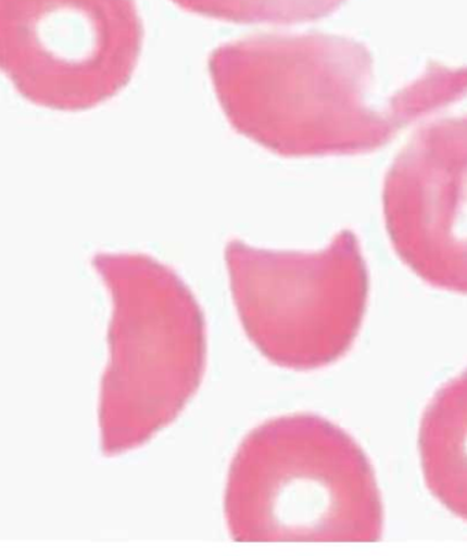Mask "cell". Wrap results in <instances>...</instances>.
<instances>
[{
	"label": "cell",
	"mask_w": 467,
	"mask_h": 556,
	"mask_svg": "<svg viewBox=\"0 0 467 556\" xmlns=\"http://www.w3.org/2000/svg\"><path fill=\"white\" fill-rule=\"evenodd\" d=\"M397 256L433 288L467 295V114L424 127L383 192Z\"/></svg>",
	"instance_id": "8992f818"
},
{
	"label": "cell",
	"mask_w": 467,
	"mask_h": 556,
	"mask_svg": "<svg viewBox=\"0 0 467 556\" xmlns=\"http://www.w3.org/2000/svg\"><path fill=\"white\" fill-rule=\"evenodd\" d=\"M225 515L238 543H376L383 534L368 457L316 415L274 418L249 433L228 470Z\"/></svg>",
	"instance_id": "7a4b0ae2"
},
{
	"label": "cell",
	"mask_w": 467,
	"mask_h": 556,
	"mask_svg": "<svg viewBox=\"0 0 467 556\" xmlns=\"http://www.w3.org/2000/svg\"><path fill=\"white\" fill-rule=\"evenodd\" d=\"M142 31L135 0H0V72L28 102L79 113L130 81Z\"/></svg>",
	"instance_id": "5b68a950"
},
{
	"label": "cell",
	"mask_w": 467,
	"mask_h": 556,
	"mask_svg": "<svg viewBox=\"0 0 467 556\" xmlns=\"http://www.w3.org/2000/svg\"><path fill=\"white\" fill-rule=\"evenodd\" d=\"M93 266L114 304L99 416L103 452L118 455L169 426L200 388L205 323L192 291L155 258L102 253Z\"/></svg>",
	"instance_id": "3957f363"
},
{
	"label": "cell",
	"mask_w": 467,
	"mask_h": 556,
	"mask_svg": "<svg viewBox=\"0 0 467 556\" xmlns=\"http://www.w3.org/2000/svg\"><path fill=\"white\" fill-rule=\"evenodd\" d=\"M226 263L243 330L269 362L312 370L338 362L352 348L369 290L354 232H339L315 253L231 241Z\"/></svg>",
	"instance_id": "277c9868"
},
{
	"label": "cell",
	"mask_w": 467,
	"mask_h": 556,
	"mask_svg": "<svg viewBox=\"0 0 467 556\" xmlns=\"http://www.w3.org/2000/svg\"><path fill=\"white\" fill-rule=\"evenodd\" d=\"M204 17L241 24H294L327 17L346 0H173Z\"/></svg>",
	"instance_id": "ba28073f"
},
{
	"label": "cell",
	"mask_w": 467,
	"mask_h": 556,
	"mask_svg": "<svg viewBox=\"0 0 467 556\" xmlns=\"http://www.w3.org/2000/svg\"><path fill=\"white\" fill-rule=\"evenodd\" d=\"M223 111L240 134L285 156L374 151L467 93V67L428 66L389 103L371 102L374 58L336 35L256 36L212 52Z\"/></svg>",
	"instance_id": "6da1fadb"
},
{
	"label": "cell",
	"mask_w": 467,
	"mask_h": 556,
	"mask_svg": "<svg viewBox=\"0 0 467 556\" xmlns=\"http://www.w3.org/2000/svg\"><path fill=\"white\" fill-rule=\"evenodd\" d=\"M418 447L429 491L467 521V369L444 384L424 412Z\"/></svg>",
	"instance_id": "52a82bcc"
}]
</instances>
